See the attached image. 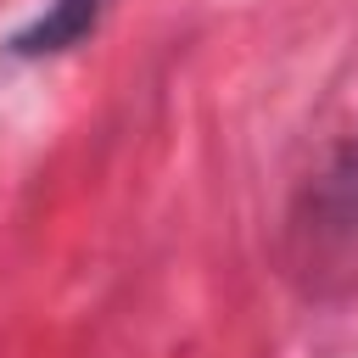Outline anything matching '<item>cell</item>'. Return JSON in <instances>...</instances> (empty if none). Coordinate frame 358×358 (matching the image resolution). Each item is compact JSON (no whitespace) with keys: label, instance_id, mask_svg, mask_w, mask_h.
<instances>
[{"label":"cell","instance_id":"obj_2","mask_svg":"<svg viewBox=\"0 0 358 358\" xmlns=\"http://www.w3.org/2000/svg\"><path fill=\"white\" fill-rule=\"evenodd\" d=\"M319 213H324L336 229L358 235V140H352L347 157L324 173V185H319Z\"/></svg>","mask_w":358,"mask_h":358},{"label":"cell","instance_id":"obj_1","mask_svg":"<svg viewBox=\"0 0 358 358\" xmlns=\"http://www.w3.org/2000/svg\"><path fill=\"white\" fill-rule=\"evenodd\" d=\"M101 11H106V0H45V11H39L28 28H17V34L6 39V50L22 56V62H34V56H56V50H73L78 39L95 34Z\"/></svg>","mask_w":358,"mask_h":358}]
</instances>
